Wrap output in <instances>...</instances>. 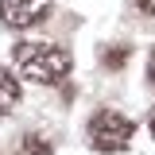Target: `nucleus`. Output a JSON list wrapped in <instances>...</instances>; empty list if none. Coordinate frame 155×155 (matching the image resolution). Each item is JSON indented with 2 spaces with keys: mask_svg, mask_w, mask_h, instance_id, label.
I'll return each instance as SVG.
<instances>
[{
  "mask_svg": "<svg viewBox=\"0 0 155 155\" xmlns=\"http://www.w3.org/2000/svg\"><path fill=\"white\" fill-rule=\"evenodd\" d=\"M12 66H16L19 78H27L35 85H58L62 78L70 74V51L54 47V43L27 39V43L12 47Z\"/></svg>",
  "mask_w": 155,
  "mask_h": 155,
  "instance_id": "obj_1",
  "label": "nucleus"
},
{
  "mask_svg": "<svg viewBox=\"0 0 155 155\" xmlns=\"http://www.w3.org/2000/svg\"><path fill=\"white\" fill-rule=\"evenodd\" d=\"M132 120L124 113H116V109H101V113L89 120V143H93V151L101 155H116L124 151L128 143H132Z\"/></svg>",
  "mask_w": 155,
  "mask_h": 155,
  "instance_id": "obj_2",
  "label": "nucleus"
},
{
  "mask_svg": "<svg viewBox=\"0 0 155 155\" xmlns=\"http://www.w3.org/2000/svg\"><path fill=\"white\" fill-rule=\"evenodd\" d=\"M51 16V0H0V19L16 31H27Z\"/></svg>",
  "mask_w": 155,
  "mask_h": 155,
  "instance_id": "obj_3",
  "label": "nucleus"
},
{
  "mask_svg": "<svg viewBox=\"0 0 155 155\" xmlns=\"http://www.w3.org/2000/svg\"><path fill=\"white\" fill-rule=\"evenodd\" d=\"M16 105H19V78L8 66H0V116H8Z\"/></svg>",
  "mask_w": 155,
  "mask_h": 155,
  "instance_id": "obj_4",
  "label": "nucleus"
},
{
  "mask_svg": "<svg viewBox=\"0 0 155 155\" xmlns=\"http://www.w3.org/2000/svg\"><path fill=\"white\" fill-rule=\"evenodd\" d=\"M54 147H51V140L47 136H35V132H27L23 140H19V155H51Z\"/></svg>",
  "mask_w": 155,
  "mask_h": 155,
  "instance_id": "obj_5",
  "label": "nucleus"
},
{
  "mask_svg": "<svg viewBox=\"0 0 155 155\" xmlns=\"http://www.w3.org/2000/svg\"><path fill=\"white\" fill-rule=\"evenodd\" d=\"M136 4H140V8H143L147 16H155V0H136Z\"/></svg>",
  "mask_w": 155,
  "mask_h": 155,
  "instance_id": "obj_6",
  "label": "nucleus"
},
{
  "mask_svg": "<svg viewBox=\"0 0 155 155\" xmlns=\"http://www.w3.org/2000/svg\"><path fill=\"white\" fill-rule=\"evenodd\" d=\"M147 78H151V85H155V51H151V62H147Z\"/></svg>",
  "mask_w": 155,
  "mask_h": 155,
  "instance_id": "obj_7",
  "label": "nucleus"
},
{
  "mask_svg": "<svg viewBox=\"0 0 155 155\" xmlns=\"http://www.w3.org/2000/svg\"><path fill=\"white\" fill-rule=\"evenodd\" d=\"M147 128H151V136H155V109H151V120H147Z\"/></svg>",
  "mask_w": 155,
  "mask_h": 155,
  "instance_id": "obj_8",
  "label": "nucleus"
}]
</instances>
